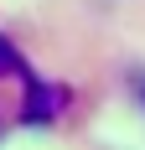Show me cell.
Instances as JSON below:
<instances>
[{
  "mask_svg": "<svg viewBox=\"0 0 145 150\" xmlns=\"http://www.w3.org/2000/svg\"><path fill=\"white\" fill-rule=\"evenodd\" d=\"M62 98H68L62 88H36L31 93V119H52V114L62 109Z\"/></svg>",
  "mask_w": 145,
  "mask_h": 150,
  "instance_id": "cell-1",
  "label": "cell"
},
{
  "mask_svg": "<svg viewBox=\"0 0 145 150\" xmlns=\"http://www.w3.org/2000/svg\"><path fill=\"white\" fill-rule=\"evenodd\" d=\"M5 73H26V62H21V52L0 36V78H5Z\"/></svg>",
  "mask_w": 145,
  "mask_h": 150,
  "instance_id": "cell-2",
  "label": "cell"
},
{
  "mask_svg": "<svg viewBox=\"0 0 145 150\" xmlns=\"http://www.w3.org/2000/svg\"><path fill=\"white\" fill-rule=\"evenodd\" d=\"M140 98H145V78H140Z\"/></svg>",
  "mask_w": 145,
  "mask_h": 150,
  "instance_id": "cell-3",
  "label": "cell"
}]
</instances>
